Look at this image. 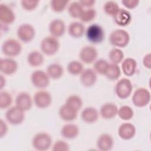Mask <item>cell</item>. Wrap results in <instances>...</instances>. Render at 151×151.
I'll return each mask as SVG.
<instances>
[{
	"label": "cell",
	"mask_w": 151,
	"mask_h": 151,
	"mask_svg": "<svg viewBox=\"0 0 151 151\" xmlns=\"http://www.w3.org/2000/svg\"><path fill=\"white\" fill-rule=\"evenodd\" d=\"M85 27L81 22L73 21L68 26V34L75 38H80L85 33Z\"/></svg>",
	"instance_id": "26"
},
{
	"label": "cell",
	"mask_w": 151,
	"mask_h": 151,
	"mask_svg": "<svg viewBox=\"0 0 151 151\" xmlns=\"http://www.w3.org/2000/svg\"><path fill=\"white\" fill-rule=\"evenodd\" d=\"M140 1L139 0H122V4L127 9H133L137 6Z\"/></svg>",
	"instance_id": "42"
},
{
	"label": "cell",
	"mask_w": 151,
	"mask_h": 151,
	"mask_svg": "<svg viewBox=\"0 0 151 151\" xmlns=\"http://www.w3.org/2000/svg\"><path fill=\"white\" fill-rule=\"evenodd\" d=\"M79 132V127L77 124L68 123L62 126L60 134L63 137L66 139H73L77 137Z\"/></svg>",
	"instance_id": "22"
},
{
	"label": "cell",
	"mask_w": 151,
	"mask_h": 151,
	"mask_svg": "<svg viewBox=\"0 0 151 151\" xmlns=\"http://www.w3.org/2000/svg\"><path fill=\"white\" fill-rule=\"evenodd\" d=\"M151 94L149 90L144 87H139L134 91L132 101L136 107H143L149 104Z\"/></svg>",
	"instance_id": "6"
},
{
	"label": "cell",
	"mask_w": 151,
	"mask_h": 151,
	"mask_svg": "<svg viewBox=\"0 0 151 151\" xmlns=\"http://www.w3.org/2000/svg\"><path fill=\"white\" fill-rule=\"evenodd\" d=\"M115 23L120 27L128 25L132 21V15L130 12L124 8H119L113 16Z\"/></svg>",
	"instance_id": "20"
},
{
	"label": "cell",
	"mask_w": 151,
	"mask_h": 151,
	"mask_svg": "<svg viewBox=\"0 0 151 151\" xmlns=\"http://www.w3.org/2000/svg\"><path fill=\"white\" fill-rule=\"evenodd\" d=\"M8 126L6 122L2 119L0 120V136L1 137H3L6 135L8 132Z\"/></svg>",
	"instance_id": "43"
},
{
	"label": "cell",
	"mask_w": 151,
	"mask_h": 151,
	"mask_svg": "<svg viewBox=\"0 0 151 151\" xmlns=\"http://www.w3.org/2000/svg\"><path fill=\"white\" fill-rule=\"evenodd\" d=\"M65 29L66 27L64 21L60 18L52 19L48 25V30L51 35L57 38L64 34Z\"/></svg>",
	"instance_id": "13"
},
{
	"label": "cell",
	"mask_w": 151,
	"mask_h": 151,
	"mask_svg": "<svg viewBox=\"0 0 151 151\" xmlns=\"http://www.w3.org/2000/svg\"><path fill=\"white\" fill-rule=\"evenodd\" d=\"M132 83L127 78H122L119 80L114 87L116 94L121 99L128 98L132 94Z\"/></svg>",
	"instance_id": "8"
},
{
	"label": "cell",
	"mask_w": 151,
	"mask_h": 151,
	"mask_svg": "<svg viewBox=\"0 0 151 151\" xmlns=\"http://www.w3.org/2000/svg\"><path fill=\"white\" fill-rule=\"evenodd\" d=\"M12 103V97L11 94L6 91H1L0 92V108L1 109H8Z\"/></svg>",
	"instance_id": "35"
},
{
	"label": "cell",
	"mask_w": 151,
	"mask_h": 151,
	"mask_svg": "<svg viewBox=\"0 0 151 151\" xmlns=\"http://www.w3.org/2000/svg\"><path fill=\"white\" fill-rule=\"evenodd\" d=\"M67 71L71 75H80L84 70L83 64L81 62L77 60H73L68 63L67 66Z\"/></svg>",
	"instance_id": "32"
},
{
	"label": "cell",
	"mask_w": 151,
	"mask_h": 151,
	"mask_svg": "<svg viewBox=\"0 0 151 151\" xmlns=\"http://www.w3.org/2000/svg\"><path fill=\"white\" fill-rule=\"evenodd\" d=\"M78 2L83 8L85 7L86 8H91L96 3L94 0H80Z\"/></svg>",
	"instance_id": "45"
},
{
	"label": "cell",
	"mask_w": 151,
	"mask_h": 151,
	"mask_svg": "<svg viewBox=\"0 0 151 151\" xmlns=\"http://www.w3.org/2000/svg\"><path fill=\"white\" fill-rule=\"evenodd\" d=\"M52 137L46 132L36 133L32 139V146L38 151H45L48 150L52 145Z\"/></svg>",
	"instance_id": "3"
},
{
	"label": "cell",
	"mask_w": 151,
	"mask_h": 151,
	"mask_svg": "<svg viewBox=\"0 0 151 151\" xmlns=\"http://www.w3.org/2000/svg\"><path fill=\"white\" fill-rule=\"evenodd\" d=\"M109 63L104 59H99L97 60H96L94 62L93 64V70L95 71V72L97 74H105L107 68L109 66Z\"/></svg>",
	"instance_id": "38"
},
{
	"label": "cell",
	"mask_w": 151,
	"mask_h": 151,
	"mask_svg": "<svg viewBox=\"0 0 151 151\" xmlns=\"http://www.w3.org/2000/svg\"><path fill=\"white\" fill-rule=\"evenodd\" d=\"M109 58L111 63L119 64L124 59V53L119 48H113L109 52Z\"/></svg>",
	"instance_id": "31"
},
{
	"label": "cell",
	"mask_w": 151,
	"mask_h": 151,
	"mask_svg": "<svg viewBox=\"0 0 151 151\" xmlns=\"http://www.w3.org/2000/svg\"><path fill=\"white\" fill-rule=\"evenodd\" d=\"M99 112L97 110L93 107H87L84 108L81 113V118L82 120L88 124L96 122L99 118Z\"/></svg>",
	"instance_id": "24"
},
{
	"label": "cell",
	"mask_w": 151,
	"mask_h": 151,
	"mask_svg": "<svg viewBox=\"0 0 151 151\" xmlns=\"http://www.w3.org/2000/svg\"><path fill=\"white\" fill-rule=\"evenodd\" d=\"M5 83H6V79H5V78L4 77L3 74H1V77H0V87H1V90L5 86Z\"/></svg>",
	"instance_id": "46"
},
{
	"label": "cell",
	"mask_w": 151,
	"mask_h": 151,
	"mask_svg": "<svg viewBox=\"0 0 151 151\" xmlns=\"http://www.w3.org/2000/svg\"><path fill=\"white\" fill-rule=\"evenodd\" d=\"M117 115L122 120L127 121L133 118L134 116V111L130 106L123 105L118 109Z\"/></svg>",
	"instance_id": "33"
},
{
	"label": "cell",
	"mask_w": 151,
	"mask_h": 151,
	"mask_svg": "<svg viewBox=\"0 0 151 151\" xmlns=\"http://www.w3.org/2000/svg\"><path fill=\"white\" fill-rule=\"evenodd\" d=\"M117 133L122 139L128 140L134 137L136 133V129L133 124L129 122H124L119 126Z\"/></svg>",
	"instance_id": "14"
},
{
	"label": "cell",
	"mask_w": 151,
	"mask_h": 151,
	"mask_svg": "<svg viewBox=\"0 0 151 151\" xmlns=\"http://www.w3.org/2000/svg\"><path fill=\"white\" fill-rule=\"evenodd\" d=\"M84 8L78 1H73L68 5V12L73 18H79L83 12Z\"/></svg>",
	"instance_id": "30"
},
{
	"label": "cell",
	"mask_w": 151,
	"mask_h": 151,
	"mask_svg": "<svg viewBox=\"0 0 151 151\" xmlns=\"http://www.w3.org/2000/svg\"><path fill=\"white\" fill-rule=\"evenodd\" d=\"M78 112L77 110L65 103L60 107L58 114L62 120L65 122H71L77 118Z\"/></svg>",
	"instance_id": "21"
},
{
	"label": "cell",
	"mask_w": 151,
	"mask_h": 151,
	"mask_svg": "<svg viewBox=\"0 0 151 151\" xmlns=\"http://www.w3.org/2000/svg\"><path fill=\"white\" fill-rule=\"evenodd\" d=\"M120 7L118 4L114 1H107L103 5V9L106 14L113 17Z\"/></svg>",
	"instance_id": "37"
},
{
	"label": "cell",
	"mask_w": 151,
	"mask_h": 151,
	"mask_svg": "<svg viewBox=\"0 0 151 151\" xmlns=\"http://www.w3.org/2000/svg\"><path fill=\"white\" fill-rule=\"evenodd\" d=\"M18 69L17 62L12 58L7 57L1 58L0 71L4 75H12Z\"/></svg>",
	"instance_id": "16"
},
{
	"label": "cell",
	"mask_w": 151,
	"mask_h": 151,
	"mask_svg": "<svg viewBox=\"0 0 151 151\" xmlns=\"http://www.w3.org/2000/svg\"><path fill=\"white\" fill-rule=\"evenodd\" d=\"M96 11L94 8H86L83 10L79 19L83 22H90L96 18Z\"/></svg>",
	"instance_id": "36"
},
{
	"label": "cell",
	"mask_w": 151,
	"mask_h": 151,
	"mask_svg": "<svg viewBox=\"0 0 151 151\" xmlns=\"http://www.w3.org/2000/svg\"><path fill=\"white\" fill-rule=\"evenodd\" d=\"M15 20V14L13 9L8 5L0 4V22L7 25L12 24Z\"/></svg>",
	"instance_id": "15"
},
{
	"label": "cell",
	"mask_w": 151,
	"mask_h": 151,
	"mask_svg": "<svg viewBox=\"0 0 151 151\" xmlns=\"http://www.w3.org/2000/svg\"><path fill=\"white\" fill-rule=\"evenodd\" d=\"M109 40L113 46L123 48L129 44L130 35L127 31L123 29H116L110 33Z\"/></svg>",
	"instance_id": "1"
},
{
	"label": "cell",
	"mask_w": 151,
	"mask_h": 151,
	"mask_svg": "<svg viewBox=\"0 0 151 151\" xmlns=\"http://www.w3.org/2000/svg\"><path fill=\"white\" fill-rule=\"evenodd\" d=\"M97 79V73L93 68H86L80 74V80L81 83L85 87L93 86Z\"/></svg>",
	"instance_id": "18"
},
{
	"label": "cell",
	"mask_w": 151,
	"mask_h": 151,
	"mask_svg": "<svg viewBox=\"0 0 151 151\" xmlns=\"http://www.w3.org/2000/svg\"><path fill=\"white\" fill-rule=\"evenodd\" d=\"M25 111L17 106L9 107L5 113V119L11 124L18 125L21 124L25 119Z\"/></svg>",
	"instance_id": "7"
},
{
	"label": "cell",
	"mask_w": 151,
	"mask_h": 151,
	"mask_svg": "<svg viewBox=\"0 0 151 151\" xmlns=\"http://www.w3.org/2000/svg\"><path fill=\"white\" fill-rule=\"evenodd\" d=\"M1 50L5 55L13 57L18 55L22 51L21 42L14 38L6 39L2 44Z\"/></svg>",
	"instance_id": "4"
},
{
	"label": "cell",
	"mask_w": 151,
	"mask_h": 151,
	"mask_svg": "<svg viewBox=\"0 0 151 151\" xmlns=\"http://www.w3.org/2000/svg\"><path fill=\"white\" fill-rule=\"evenodd\" d=\"M142 63L143 65L148 68L150 69L151 68V54L150 52L146 54L143 58L142 60Z\"/></svg>",
	"instance_id": "44"
},
{
	"label": "cell",
	"mask_w": 151,
	"mask_h": 151,
	"mask_svg": "<svg viewBox=\"0 0 151 151\" xmlns=\"http://www.w3.org/2000/svg\"><path fill=\"white\" fill-rule=\"evenodd\" d=\"M118 107L113 103H106L100 109V114L104 119H111L117 115Z\"/></svg>",
	"instance_id": "23"
},
{
	"label": "cell",
	"mask_w": 151,
	"mask_h": 151,
	"mask_svg": "<svg viewBox=\"0 0 151 151\" xmlns=\"http://www.w3.org/2000/svg\"><path fill=\"white\" fill-rule=\"evenodd\" d=\"M137 68V62L135 59L127 57L122 62L121 70L123 71V74L128 77L133 76Z\"/></svg>",
	"instance_id": "25"
},
{
	"label": "cell",
	"mask_w": 151,
	"mask_h": 151,
	"mask_svg": "<svg viewBox=\"0 0 151 151\" xmlns=\"http://www.w3.org/2000/svg\"><path fill=\"white\" fill-rule=\"evenodd\" d=\"M33 102L38 108L45 109L51 105L52 96L50 92L41 89L34 93Z\"/></svg>",
	"instance_id": "11"
},
{
	"label": "cell",
	"mask_w": 151,
	"mask_h": 151,
	"mask_svg": "<svg viewBox=\"0 0 151 151\" xmlns=\"http://www.w3.org/2000/svg\"><path fill=\"white\" fill-rule=\"evenodd\" d=\"M41 52L47 55H52L57 52L60 48L58 39L51 35L44 37L40 42Z\"/></svg>",
	"instance_id": "5"
},
{
	"label": "cell",
	"mask_w": 151,
	"mask_h": 151,
	"mask_svg": "<svg viewBox=\"0 0 151 151\" xmlns=\"http://www.w3.org/2000/svg\"><path fill=\"white\" fill-rule=\"evenodd\" d=\"M114 146V139L109 133H102L97 138L96 147L101 151H109Z\"/></svg>",
	"instance_id": "17"
},
{
	"label": "cell",
	"mask_w": 151,
	"mask_h": 151,
	"mask_svg": "<svg viewBox=\"0 0 151 151\" xmlns=\"http://www.w3.org/2000/svg\"><path fill=\"white\" fill-rule=\"evenodd\" d=\"M97 49L91 45H86L81 48L79 52V58L83 63L89 64L94 63L97 57Z\"/></svg>",
	"instance_id": "12"
},
{
	"label": "cell",
	"mask_w": 151,
	"mask_h": 151,
	"mask_svg": "<svg viewBox=\"0 0 151 151\" xmlns=\"http://www.w3.org/2000/svg\"><path fill=\"white\" fill-rule=\"evenodd\" d=\"M39 2L38 0H22L21 5L24 10L31 11L34 10L38 6Z\"/></svg>",
	"instance_id": "40"
},
{
	"label": "cell",
	"mask_w": 151,
	"mask_h": 151,
	"mask_svg": "<svg viewBox=\"0 0 151 151\" xmlns=\"http://www.w3.org/2000/svg\"><path fill=\"white\" fill-rule=\"evenodd\" d=\"M17 35L18 39L22 42H29L35 37V29L31 24L23 23L17 28Z\"/></svg>",
	"instance_id": "9"
},
{
	"label": "cell",
	"mask_w": 151,
	"mask_h": 151,
	"mask_svg": "<svg viewBox=\"0 0 151 151\" xmlns=\"http://www.w3.org/2000/svg\"><path fill=\"white\" fill-rule=\"evenodd\" d=\"M68 1L51 0L50 1V6L53 11L55 12H61L65 9L68 5Z\"/></svg>",
	"instance_id": "39"
},
{
	"label": "cell",
	"mask_w": 151,
	"mask_h": 151,
	"mask_svg": "<svg viewBox=\"0 0 151 151\" xmlns=\"http://www.w3.org/2000/svg\"><path fill=\"white\" fill-rule=\"evenodd\" d=\"M46 72L50 78L58 79L63 76L64 68L58 63H52L47 67Z\"/></svg>",
	"instance_id": "28"
},
{
	"label": "cell",
	"mask_w": 151,
	"mask_h": 151,
	"mask_svg": "<svg viewBox=\"0 0 151 151\" xmlns=\"http://www.w3.org/2000/svg\"><path fill=\"white\" fill-rule=\"evenodd\" d=\"M70 146L67 142L62 140H58L54 142L52 146L53 151H68Z\"/></svg>",
	"instance_id": "41"
},
{
	"label": "cell",
	"mask_w": 151,
	"mask_h": 151,
	"mask_svg": "<svg viewBox=\"0 0 151 151\" xmlns=\"http://www.w3.org/2000/svg\"><path fill=\"white\" fill-rule=\"evenodd\" d=\"M85 34L87 40L94 44L102 42L105 37L104 29L97 24H92L88 26L85 30Z\"/></svg>",
	"instance_id": "2"
},
{
	"label": "cell",
	"mask_w": 151,
	"mask_h": 151,
	"mask_svg": "<svg viewBox=\"0 0 151 151\" xmlns=\"http://www.w3.org/2000/svg\"><path fill=\"white\" fill-rule=\"evenodd\" d=\"M65 104L78 111L81 109L83 102L82 99L78 95L71 94L67 98Z\"/></svg>",
	"instance_id": "34"
},
{
	"label": "cell",
	"mask_w": 151,
	"mask_h": 151,
	"mask_svg": "<svg viewBox=\"0 0 151 151\" xmlns=\"http://www.w3.org/2000/svg\"><path fill=\"white\" fill-rule=\"evenodd\" d=\"M104 75L110 80H116L121 75V68L118 64L109 63Z\"/></svg>",
	"instance_id": "29"
},
{
	"label": "cell",
	"mask_w": 151,
	"mask_h": 151,
	"mask_svg": "<svg viewBox=\"0 0 151 151\" xmlns=\"http://www.w3.org/2000/svg\"><path fill=\"white\" fill-rule=\"evenodd\" d=\"M32 101L30 94L25 91L19 93L15 97V105L24 111H27L31 108Z\"/></svg>",
	"instance_id": "19"
},
{
	"label": "cell",
	"mask_w": 151,
	"mask_h": 151,
	"mask_svg": "<svg viewBox=\"0 0 151 151\" xmlns=\"http://www.w3.org/2000/svg\"><path fill=\"white\" fill-rule=\"evenodd\" d=\"M27 60L29 65L34 67H37L41 65L44 63V57L42 52L37 50H34L28 54Z\"/></svg>",
	"instance_id": "27"
},
{
	"label": "cell",
	"mask_w": 151,
	"mask_h": 151,
	"mask_svg": "<svg viewBox=\"0 0 151 151\" xmlns=\"http://www.w3.org/2000/svg\"><path fill=\"white\" fill-rule=\"evenodd\" d=\"M50 77L46 71L41 70H37L33 71L30 77L32 85L36 88L44 89L50 84Z\"/></svg>",
	"instance_id": "10"
}]
</instances>
